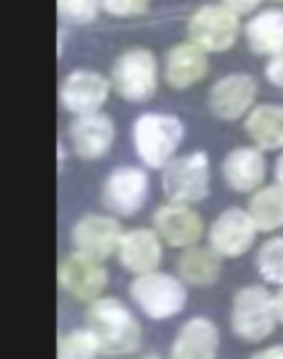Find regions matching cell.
Returning <instances> with one entry per match:
<instances>
[{"label": "cell", "instance_id": "1", "mask_svg": "<svg viewBox=\"0 0 283 359\" xmlns=\"http://www.w3.org/2000/svg\"><path fill=\"white\" fill-rule=\"evenodd\" d=\"M185 138V123L175 114L148 111L131 126V143L145 168L165 170L175 158Z\"/></svg>", "mask_w": 283, "mask_h": 359}, {"label": "cell", "instance_id": "2", "mask_svg": "<svg viewBox=\"0 0 283 359\" xmlns=\"http://www.w3.org/2000/svg\"><path fill=\"white\" fill-rule=\"evenodd\" d=\"M89 327L96 332L101 352L106 354H131L140 347L143 330L136 315L119 298H99L89 305Z\"/></svg>", "mask_w": 283, "mask_h": 359}, {"label": "cell", "instance_id": "3", "mask_svg": "<svg viewBox=\"0 0 283 359\" xmlns=\"http://www.w3.org/2000/svg\"><path fill=\"white\" fill-rule=\"evenodd\" d=\"M111 86L124 101L143 104L153 99L160 84L158 60L145 47H129L111 65Z\"/></svg>", "mask_w": 283, "mask_h": 359}, {"label": "cell", "instance_id": "4", "mask_svg": "<svg viewBox=\"0 0 283 359\" xmlns=\"http://www.w3.org/2000/svg\"><path fill=\"white\" fill-rule=\"evenodd\" d=\"M232 332L244 342H261L271 337L278 325L273 295L266 285H244L234 293L229 313Z\"/></svg>", "mask_w": 283, "mask_h": 359}, {"label": "cell", "instance_id": "5", "mask_svg": "<svg viewBox=\"0 0 283 359\" xmlns=\"http://www.w3.org/2000/svg\"><path fill=\"white\" fill-rule=\"evenodd\" d=\"M129 293L150 320H170L187 305V283L180 276L165 271L136 276L129 285Z\"/></svg>", "mask_w": 283, "mask_h": 359}, {"label": "cell", "instance_id": "6", "mask_svg": "<svg viewBox=\"0 0 283 359\" xmlns=\"http://www.w3.org/2000/svg\"><path fill=\"white\" fill-rule=\"evenodd\" d=\"M160 185L168 202L180 205H197L207 200L212 187V168L209 155L204 150H192L187 155H178L160 175Z\"/></svg>", "mask_w": 283, "mask_h": 359}, {"label": "cell", "instance_id": "7", "mask_svg": "<svg viewBox=\"0 0 283 359\" xmlns=\"http://www.w3.org/2000/svg\"><path fill=\"white\" fill-rule=\"evenodd\" d=\"M242 22L234 11L224 3H207L199 6L187 20V37L204 52H227L237 45Z\"/></svg>", "mask_w": 283, "mask_h": 359}, {"label": "cell", "instance_id": "8", "mask_svg": "<svg viewBox=\"0 0 283 359\" xmlns=\"http://www.w3.org/2000/svg\"><path fill=\"white\" fill-rule=\"evenodd\" d=\"M150 177L143 168L136 165H121L106 175L101 185V202L106 212L114 217H133L148 202Z\"/></svg>", "mask_w": 283, "mask_h": 359}, {"label": "cell", "instance_id": "9", "mask_svg": "<svg viewBox=\"0 0 283 359\" xmlns=\"http://www.w3.org/2000/svg\"><path fill=\"white\" fill-rule=\"evenodd\" d=\"M256 224L244 207H227L207 229V246L222 259H242L256 241Z\"/></svg>", "mask_w": 283, "mask_h": 359}, {"label": "cell", "instance_id": "10", "mask_svg": "<svg viewBox=\"0 0 283 359\" xmlns=\"http://www.w3.org/2000/svg\"><path fill=\"white\" fill-rule=\"evenodd\" d=\"M258 84L249 72H232L219 76L207 94V106L212 116L219 121L234 123L239 118H246L249 111L256 106Z\"/></svg>", "mask_w": 283, "mask_h": 359}, {"label": "cell", "instance_id": "11", "mask_svg": "<svg viewBox=\"0 0 283 359\" xmlns=\"http://www.w3.org/2000/svg\"><path fill=\"white\" fill-rule=\"evenodd\" d=\"M111 79L94 69H72L60 84V104L72 116L99 114L111 96Z\"/></svg>", "mask_w": 283, "mask_h": 359}, {"label": "cell", "instance_id": "12", "mask_svg": "<svg viewBox=\"0 0 283 359\" xmlns=\"http://www.w3.org/2000/svg\"><path fill=\"white\" fill-rule=\"evenodd\" d=\"M60 285L72 295V298L81 300V303H94L101 298V293L109 285V271H106L104 261L94 259L81 251H72L60 261Z\"/></svg>", "mask_w": 283, "mask_h": 359}, {"label": "cell", "instance_id": "13", "mask_svg": "<svg viewBox=\"0 0 283 359\" xmlns=\"http://www.w3.org/2000/svg\"><path fill=\"white\" fill-rule=\"evenodd\" d=\"M124 226L121 219L114 215H84L72 224L70 239L74 251L89 254L99 261L111 259L119 254L121 239H124Z\"/></svg>", "mask_w": 283, "mask_h": 359}, {"label": "cell", "instance_id": "14", "mask_svg": "<svg viewBox=\"0 0 283 359\" xmlns=\"http://www.w3.org/2000/svg\"><path fill=\"white\" fill-rule=\"evenodd\" d=\"M153 229L168 246L185 251L190 246H197L204 236V219L192 205L165 202V205L155 207Z\"/></svg>", "mask_w": 283, "mask_h": 359}, {"label": "cell", "instance_id": "15", "mask_svg": "<svg viewBox=\"0 0 283 359\" xmlns=\"http://www.w3.org/2000/svg\"><path fill=\"white\" fill-rule=\"evenodd\" d=\"M72 150L81 160H101L116 143V123L106 114L74 116L67 126Z\"/></svg>", "mask_w": 283, "mask_h": 359}, {"label": "cell", "instance_id": "16", "mask_svg": "<svg viewBox=\"0 0 283 359\" xmlns=\"http://www.w3.org/2000/svg\"><path fill=\"white\" fill-rule=\"evenodd\" d=\"M222 180L224 185L237 195H254L263 187L266 180V155L256 145H239L232 148L222 160Z\"/></svg>", "mask_w": 283, "mask_h": 359}, {"label": "cell", "instance_id": "17", "mask_svg": "<svg viewBox=\"0 0 283 359\" xmlns=\"http://www.w3.org/2000/svg\"><path fill=\"white\" fill-rule=\"evenodd\" d=\"M163 246L165 241L153 226H136V229H126L124 239L119 246V264L126 271L136 276L153 273L163 264Z\"/></svg>", "mask_w": 283, "mask_h": 359}, {"label": "cell", "instance_id": "18", "mask_svg": "<svg viewBox=\"0 0 283 359\" xmlns=\"http://www.w3.org/2000/svg\"><path fill=\"white\" fill-rule=\"evenodd\" d=\"M209 74V52L197 47L195 42H180V45L170 47L165 55L163 65V79L173 89H190V86L199 84L204 76Z\"/></svg>", "mask_w": 283, "mask_h": 359}, {"label": "cell", "instance_id": "19", "mask_svg": "<svg viewBox=\"0 0 283 359\" xmlns=\"http://www.w3.org/2000/svg\"><path fill=\"white\" fill-rule=\"evenodd\" d=\"M219 330L209 318H190L178 330L170 359H217Z\"/></svg>", "mask_w": 283, "mask_h": 359}, {"label": "cell", "instance_id": "20", "mask_svg": "<svg viewBox=\"0 0 283 359\" xmlns=\"http://www.w3.org/2000/svg\"><path fill=\"white\" fill-rule=\"evenodd\" d=\"M244 37L254 55L276 57L283 52V8H266L249 18L244 25Z\"/></svg>", "mask_w": 283, "mask_h": 359}, {"label": "cell", "instance_id": "21", "mask_svg": "<svg viewBox=\"0 0 283 359\" xmlns=\"http://www.w3.org/2000/svg\"><path fill=\"white\" fill-rule=\"evenodd\" d=\"M244 130L249 133L256 148L283 150V104H256L244 118Z\"/></svg>", "mask_w": 283, "mask_h": 359}, {"label": "cell", "instance_id": "22", "mask_svg": "<svg viewBox=\"0 0 283 359\" xmlns=\"http://www.w3.org/2000/svg\"><path fill=\"white\" fill-rule=\"evenodd\" d=\"M219 273H222V256L214 254L209 246H190L178 259V276L192 288L214 285Z\"/></svg>", "mask_w": 283, "mask_h": 359}, {"label": "cell", "instance_id": "23", "mask_svg": "<svg viewBox=\"0 0 283 359\" xmlns=\"http://www.w3.org/2000/svg\"><path fill=\"white\" fill-rule=\"evenodd\" d=\"M246 212L251 215L261 234H273L283 229V185L271 182V185L258 187L254 195H249Z\"/></svg>", "mask_w": 283, "mask_h": 359}, {"label": "cell", "instance_id": "24", "mask_svg": "<svg viewBox=\"0 0 283 359\" xmlns=\"http://www.w3.org/2000/svg\"><path fill=\"white\" fill-rule=\"evenodd\" d=\"M101 352L99 337L91 327L70 330L60 337L57 359H94Z\"/></svg>", "mask_w": 283, "mask_h": 359}, {"label": "cell", "instance_id": "25", "mask_svg": "<svg viewBox=\"0 0 283 359\" xmlns=\"http://www.w3.org/2000/svg\"><path fill=\"white\" fill-rule=\"evenodd\" d=\"M256 271L263 283L283 285V236H268L256 251Z\"/></svg>", "mask_w": 283, "mask_h": 359}, {"label": "cell", "instance_id": "26", "mask_svg": "<svg viewBox=\"0 0 283 359\" xmlns=\"http://www.w3.org/2000/svg\"><path fill=\"white\" fill-rule=\"evenodd\" d=\"M101 11V0H57V15L70 25H91Z\"/></svg>", "mask_w": 283, "mask_h": 359}, {"label": "cell", "instance_id": "27", "mask_svg": "<svg viewBox=\"0 0 283 359\" xmlns=\"http://www.w3.org/2000/svg\"><path fill=\"white\" fill-rule=\"evenodd\" d=\"M104 3V11L111 18H119V20H129V18L145 15L150 11V3L153 0H101Z\"/></svg>", "mask_w": 283, "mask_h": 359}, {"label": "cell", "instance_id": "28", "mask_svg": "<svg viewBox=\"0 0 283 359\" xmlns=\"http://www.w3.org/2000/svg\"><path fill=\"white\" fill-rule=\"evenodd\" d=\"M263 74H266L268 84L283 91V52H281V55H276V57H271V60L266 62V67H263Z\"/></svg>", "mask_w": 283, "mask_h": 359}, {"label": "cell", "instance_id": "29", "mask_svg": "<svg viewBox=\"0 0 283 359\" xmlns=\"http://www.w3.org/2000/svg\"><path fill=\"white\" fill-rule=\"evenodd\" d=\"M222 3L229 11H234L242 18V15H254V13H258V6H261L263 0H222Z\"/></svg>", "mask_w": 283, "mask_h": 359}, {"label": "cell", "instance_id": "30", "mask_svg": "<svg viewBox=\"0 0 283 359\" xmlns=\"http://www.w3.org/2000/svg\"><path fill=\"white\" fill-rule=\"evenodd\" d=\"M249 359H283V344H273V347L258 349V352H254Z\"/></svg>", "mask_w": 283, "mask_h": 359}, {"label": "cell", "instance_id": "31", "mask_svg": "<svg viewBox=\"0 0 283 359\" xmlns=\"http://www.w3.org/2000/svg\"><path fill=\"white\" fill-rule=\"evenodd\" d=\"M273 305H276V318L278 323H283V285L273 293Z\"/></svg>", "mask_w": 283, "mask_h": 359}, {"label": "cell", "instance_id": "32", "mask_svg": "<svg viewBox=\"0 0 283 359\" xmlns=\"http://www.w3.org/2000/svg\"><path fill=\"white\" fill-rule=\"evenodd\" d=\"M273 175H276L278 185H283V150H281V155L276 158V163H273Z\"/></svg>", "mask_w": 283, "mask_h": 359}, {"label": "cell", "instance_id": "33", "mask_svg": "<svg viewBox=\"0 0 283 359\" xmlns=\"http://www.w3.org/2000/svg\"><path fill=\"white\" fill-rule=\"evenodd\" d=\"M276 3H281V6H283V0H276Z\"/></svg>", "mask_w": 283, "mask_h": 359}]
</instances>
